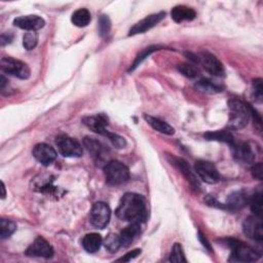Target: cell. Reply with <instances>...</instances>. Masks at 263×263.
<instances>
[{"instance_id":"obj_3","label":"cell","mask_w":263,"mask_h":263,"mask_svg":"<svg viewBox=\"0 0 263 263\" xmlns=\"http://www.w3.org/2000/svg\"><path fill=\"white\" fill-rule=\"evenodd\" d=\"M227 244L232 249V257L229 258V261L232 262H255L261 256L254 249L243 242L228 239Z\"/></svg>"},{"instance_id":"obj_14","label":"cell","mask_w":263,"mask_h":263,"mask_svg":"<svg viewBox=\"0 0 263 263\" xmlns=\"http://www.w3.org/2000/svg\"><path fill=\"white\" fill-rule=\"evenodd\" d=\"M33 156L43 166L48 167L57 158V151L51 145L46 143H39L33 148Z\"/></svg>"},{"instance_id":"obj_36","label":"cell","mask_w":263,"mask_h":263,"mask_svg":"<svg viewBox=\"0 0 263 263\" xmlns=\"http://www.w3.org/2000/svg\"><path fill=\"white\" fill-rule=\"evenodd\" d=\"M141 250L140 249H135V250H132L130 252L126 253L123 257L117 259V261H123V262H128L130 261L132 259H135L136 257H138L140 254H141Z\"/></svg>"},{"instance_id":"obj_7","label":"cell","mask_w":263,"mask_h":263,"mask_svg":"<svg viewBox=\"0 0 263 263\" xmlns=\"http://www.w3.org/2000/svg\"><path fill=\"white\" fill-rule=\"evenodd\" d=\"M111 218V210L110 207L103 202L96 203L91 211L90 219L91 223L99 229L105 228L110 221Z\"/></svg>"},{"instance_id":"obj_16","label":"cell","mask_w":263,"mask_h":263,"mask_svg":"<svg viewBox=\"0 0 263 263\" xmlns=\"http://www.w3.org/2000/svg\"><path fill=\"white\" fill-rule=\"evenodd\" d=\"M141 226L138 223H130L127 227L122 229V232L119 235L120 246L127 248L135 241V239L140 235Z\"/></svg>"},{"instance_id":"obj_32","label":"cell","mask_w":263,"mask_h":263,"mask_svg":"<svg viewBox=\"0 0 263 263\" xmlns=\"http://www.w3.org/2000/svg\"><path fill=\"white\" fill-rule=\"evenodd\" d=\"M98 29H99V33H100V35L102 37H105L109 34L111 29V21L108 16L106 15L100 16L98 21Z\"/></svg>"},{"instance_id":"obj_37","label":"cell","mask_w":263,"mask_h":263,"mask_svg":"<svg viewBox=\"0 0 263 263\" xmlns=\"http://www.w3.org/2000/svg\"><path fill=\"white\" fill-rule=\"evenodd\" d=\"M251 172H252V175H253L254 178H256L258 180H262V172H263L262 171V163L261 162L255 163L251 169Z\"/></svg>"},{"instance_id":"obj_17","label":"cell","mask_w":263,"mask_h":263,"mask_svg":"<svg viewBox=\"0 0 263 263\" xmlns=\"http://www.w3.org/2000/svg\"><path fill=\"white\" fill-rule=\"evenodd\" d=\"M144 119L153 129L159 132V133H161V134H164V135H174L175 134V128L166 121H163L156 117H153L151 115H147V114H144Z\"/></svg>"},{"instance_id":"obj_11","label":"cell","mask_w":263,"mask_h":263,"mask_svg":"<svg viewBox=\"0 0 263 263\" xmlns=\"http://www.w3.org/2000/svg\"><path fill=\"white\" fill-rule=\"evenodd\" d=\"M244 234L251 240L262 242L263 240V227L261 217L251 216L248 217L243 223Z\"/></svg>"},{"instance_id":"obj_10","label":"cell","mask_w":263,"mask_h":263,"mask_svg":"<svg viewBox=\"0 0 263 263\" xmlns=\"http://www.w3.org/2000/svg\"><path fill=\"white\" fill-rule=\"evenodd\" d=\"M25 254L31 257L52 258L54 256V249L46 239L38 237L28 247Z\"/></svg>"},{"instance_id":"obj_13","label":"cell","mask_w":263,"mask_h":263,"mask_svg":"<svg viewBox=\"0 0 263 263\" xmlns=\"http://www.w3.org/2000/svg\"><path fill=\"white\" fill-rule=\"evenodd\" d=\"M82 122L84 125H86L91 130L95 132V133L102 135L107 138L110 132L106 129V126L108 125V118L104 114H97L94 116H84L82 118Z\"/></svg>"},{"instance_id":"obj_20","label":"cell","mask_w":263,"mask_h":263,"mask_svg":"<svg viewBox=\"0 0 263 263\" xmlns=\"http://www.w3.org/2000/svg\"><path fill=\"white\" fill-rule=\"evenodd\" d=\"M102 244H103L102 237L96 233L86 235L82 240V247L89 253L98 252L100 250Z\"/></svg>"},{"instance_id":"obj_18","label":"cell","mask_w":263,"mask_h":263,"mask_svg":"<svg viewBox=\"0 0 263 263\" xmlns=\"http://www.w3.org/2000/svg\"><path fill=\"white\" fill-rule=\"evenodd\" d=\"M234 156L236 159L242 162H248L251 163L255 159V154L252 150V148L246 144V143H241V144H234Z\"/></svg>"},{"instance_id":"obj_1","label":"cell","mask_w":263,"mask_h":263,"mask_svg":"<svg viewBox=\"0 0 263 263\" xmlns=\"http://www.w3.org/2000/svg\"><path fill=\"white\" fill-rule=\"evenodd\" d=\"M115 214L123 221L141 224L147 219L146 201L138 193L127 192L121 197Z\"/></svg>"},{"instance_id":"obj_8","label":"cell","mask_w":263,"mask_h":263,"mask_svg":"<svg viewBox=\"0 0 263 263\" xmlns=\"http://www.w3.org/2000/svg\"><path fill=\"white\" fill-rule=\"evenodd\" d=\"M194 170L197 176L208 184H214L220 180V174L217 168L210 161L197 160L194 163Z\"/></svg>"},{"instance_id":"obj_30","label":"cell","mask_w":263,"mask_h":263,"mask_svg":"<svg viewBox=\"0 0 263 263\" xmlns=\"http://www.w3.org/2000/svg\"><path fill=\"white\" fill-rule=\"evenodd\" d=\"M250 202V208L252 213L257 216V217H261L262 216V194L261 191L255 192L251 199L249 200Z\"/></svg>"},{"instance_id":"obj_26","label":"cell","mask_w":263,"mask_h":263,"mask_svg":"<svg viewBox=\"0 0 263 263\" xmlns=\"http://www.w3.org/2000/svg\"><path fill=\"white\" fill-rule=\"evenodd\" d=\"M83 145L87 149V151L94 156V157H100L103 153V146L100 142H98L96 139H93L91 137H85L83 139Z\"/></svg>"},{"instance_id":"obj_27","label":"cell","mask_w":263,"mask_h":263,"mask_svg":"<svg viewBox=\"0 0 263 263\" xmlns=\"http://www.w3.org/2000/svg\"><path fill=\"white\" fill-rule=\"evenodd\" d=\"M16 230L17 225L15 222L8 219H2V221H0V238H2V240H6L13 236Z\"/></svg>"},{"instance_id":"obj_31","label":"cell","mask_w":263,"mask_h":263,"mask_svg":"<svg viewBox=\"0 0 263 263\" xmlns=\"http://www.w3.org/2000/svg\"><path fill=\"white\" fill-rule=\"evenodd\" d=\"M38 42V34L36 31H28L25 33V35L23 37V46L26 50L31 51L37 46Z\"/></svg>"},{"instance_id":"obj_4","label":"cell","mask_w":263,"mask_h":263,"mask_svg":"<svg viewBox=\"0 0 263 263\" xmlns=\"http://www.w3.org/2000/svg\"><path fill=\"white\" fill-rule=\"evenodd\" d=\"M106 182L116 186L125 183L129 179V171L124 163L118 160H111L104 167Z\"/></svg>"},{"instance_id":"obj_34","label":"cell","mask_w":263,"mask_h":263,"mask_svg":"<svg viewBox=\"0 0 263 263\" xmlns=\"http://www.w3.org/2000/svg\"><path fill=\"white\" fill-rule=\"evenodd\" d=\"M170 261L174 263H182L187 262V259L185 258L184 251L182 249V246L180 244H175L172 248V252L170 255Z\"/></svg>"},{"instance_id":"obj_24","label":"cell","mask_w":263,"mask_h":263,"mask_svg":"<svg viewBox=\"0 0 263 263\" xmlns=\"http://www.w3.org/2000/svg\"><path fill=\"white\" fill-rule=\"evenodd\" d=\"M195 89L202 93L216 94V93H220L223 90V86L213 80L204 78L195 83Z\"/></svg>"},{"instance_id":"obj_19","label":"cell","mask_w":263,"mask_h":263,"mask_svg":"<svg viewBox=\"0 0 263 263\" xmlns=\"http://www.w3.org/2000/svg\"><path fill=\"white\" fill-rule=\"evenodd\" d=\"M172 19L176 23H181L184 21H192L196 17V13L191 8L185 6H177L171 12Z\"/></svg>"},{"instance_id":"obj_2","label":"cell","mask_w":263,"mask_h":263,"mask_svg":"<svg viewBox=\"0 0 263 263\" xmlns=\"http://www.w3.org/2000/svg\"><path fill=\"white\" fill-rule=\"evenodd\" d=\"M229 120L228 127L232 129L244 128L252 115V107L239 99H232L228 101Z\"/></svg>"},{"instance_id":"obj_39","label":"cell","mask_w":263,"mask_h":263,"mask_svg":"<svg viewBox=\"0 0 263 263\" xmlns=\"http://www.w3.org/2000/svg\"><path fill=\"white\" fill-rule=\"evenodd\" d=\"M199 238H200V241L204 244V246H205V248H207L209 251H211L212 249H211V245H210V243L208 242V240L201 234V233H199Z\"/></svg>"},{"instance_id":"obj_33","label":"cell","mask_w":263,"mask_h":263,"mask_svg":"<svg viewBox=\"0 0 263 263\" xmlns=\"http://www.w3.org/2000/svg\"><path fill=\"white\" fill-rule=\"evenodd\" d=\"M104 245H105L106 250H108L110 253L117 252L119 247H121L120 241H119V236L114 235V234L108 235L104 241Z\"/></svg>"},{"instance_id":"obj_35","label":"cell","mask_w":263,"mask_h":263,"mask_svg":"<svg viewBox=\"0 0 263 263\" xmlns=\"http://www.w3.org/2000/svg\"><path fill=\"white\" fill-rule=\"evenodd\" d=\"M253 93H254V97L255 100L257 102H261L262 101V79L261 78H257L253 81Z\"/></svg>"},{"instance_id":"obj_23","label":"cell","mask_w":263,"mask_h":263,"mask_svg":"<svg viewBox=\"0 0 263 263\" xmlns=\"http://www.w3.org/2000/svg\"><path fill=\"white\" fill-rule=\"evenodd\" d=\"M204 138L208 141H219L224 142L230 145L235 144V139L233 134L227 130H215V132H207L204 134Z\"/></svg>"},{"instance_id":"obj_28","label":"cell","mask_w":263,"mask_h":263,"mask_svg":"<svg viewBox=\"0 0 263 263\" xmlns=\"http://www.w3.org/2000/svg\"><path fill=\"white\" fill-rule=\"evenodd\" d=\"M177 68L181 74H183L185 77L190 78V79L199 77L201 74L200 69L192 64H188V63L181 64V65H178Z\"/></svg>"},{"instance_id":"obj_9","label":"cell","mask_w":263,"mask_h":263,"mask_svg":"<svg viewBox=\"0 0 263 263\" xmlns=\"http://www.w3.org/2000/svg\"><path fill=\"white\" fill-rule=\"evenodd\" d=\"M197 64L203 66V68L214 76H223L224 68L222 63L212 54L203 52L197 56Z\"/></svg>"},{"instance_id":"obj_6","label":"cell","mask_w":263,"mask_h":263,"mask_svg":"<svg viewBox=\"0 0 263 263\" xmlns=\"http://www.w3.org/2000/svg\"><path fill=\"white\" fill-rule=\"evenodd\" d=\"M56 145L60 153L65 157H80L83 153L81 144L69 136H58L56 138Z\"/></svg>"},{"instance_id":"obj_22","label":"cell","mask_w":263,"mask_h":263,"mask_svg":"<svg viewBox=\"0 0 263 263\" xmlns=\"http://www.w3.org/2000/svg\"><path fill=\"white\" fill-rule=\"evenodd\" d=\"M172 162L183 173V175L186 177V179L188 180V182H190L191 185H193V186H195L197 188L200 187L199 181H197L195 175L191 172V169L189 168L188 163L184 159L177 158V157H172Z\"/></svg>"},{"instance_id":"obj_25","label":"cell","mask_w":263,"mask_h":263,"mask_svg":"<svg viewBox=\"0 0 263 263\" xmlns=\"http://www.w3.org/2000/svg\"><path fill=\"white\" fill-rule=\"evenodd\" d=\"M91 13L86 9H79L72 14L71 22L79 28L86 27L91 22Z\"/></svg>"},{"instance_id":"obj_38","label":"cell","mask_w":263,"mask_h":263,"mask_svg":"<svg viewBox=\"0 0 263 263\" xmlns=\"http://www.w3.org/2000/svg\"><path fill=\"white\" fill-rule=\"evenodd\" d=\"M13 39H14V35L12 34V33H4V34L2 35V38H0L3 46L11 43L13 41Z\"/></svg>"},{"instance_id":"obj_15","label":"cell","mask_w":263,"mask_h":263,"mask_svg":"<svg viewBox=\"0 0 263 263\" xmlns=\"http://www.w3.org/2000/svg\"><path fill=\"white\" fill-rule=\"evenodd\" d=\"M14 25L20 29L28 31H37L45 27L46 21L35 15H30V16H23L19 17L14 20Z\"/></svg>"},{"instance_id":"obj_5","label":"cell","mask_w":263,"mask_h":263,"mask_svg":"<svg viewBox=\"0 0 263 263\" xmlns=\"http://www.w3.org/2000/svg\"><path fill=\"white\" fill-rule=\"evenodd\" d=\"M0 67H2L3 72L20 79H28L30 77L31 71L29 66L15 58L4 57L2 59V63H0Z\"/></svg>"},{"instance_id":"obj_29","label":"cell","mask_w":263,"mask_h":263,"mask_svg":"<svg viewBox=\"0 0 263 263\" xmlns=\"http://www.w3.org/2000/svg\"><path fill=\"white\" fill-rule=\"evenodd\" d=\"M160 49H161V48L158 47V46H152V47H148V48L144 49V50L137 56L136 60L134 61L133 64H132V66H130V68H129L128 71H134V70L138 67V66H140V64H141L146 58H148L152 53H154V52H156V51H159Z\"/></svg>"},{"instance_id":"obj_12","label":"cell","mask_w":263,"mask_h":263,"mask_svg":"<svg viewBox=\"0 0 263 263\" xmlns=\"http://www.w3.org/2000/svg\"><path fill=\"white\" fill-rule=\"evenodd\" d=\"M164 17H166V13H163V12L153 14V15L146 17L145 19L141 20L140 22H138L137 24H135L133 27L130 28V30L128 32V35L134 36L137 34H142V33H145L146 31L150 30L155 25H157L159 22H161L164 19Z\"/></svg>"},{"instance_id":"obj_40","label":"cell","mask_w":263,"mask_h":263,"mask_svg":"<svg viewBox=\"0 0 263 263\" xmlns=\"http://www.w3.org/2000/svg\"><path fill=\"white\" fill-rule=\"evenodd\" d=\"M2 186H3V195H2V199H6L7 192H6V185H5L4 182H2Z\"/></svg>"},{"instance_id":"obj_21","label":"cell","mask_w":263,"mask_h":263,"mask_svg":"<svg viewBox=\"0 0 263 263\" xmlns=\"http://www.w3.org/2000/svg\"><path fill=\"white\" fill-rule=\"evenodd\" d=\"M248 195L244 191H237L228 196L226 207L230 210L236 211L243 208L248 203Z\"/></svg>"}]
</instances>
